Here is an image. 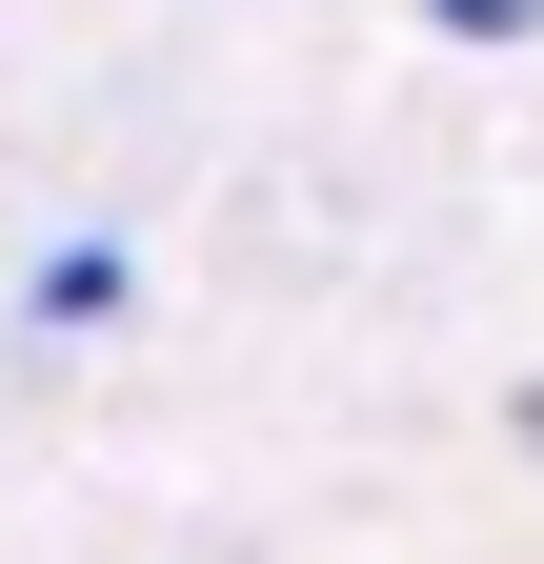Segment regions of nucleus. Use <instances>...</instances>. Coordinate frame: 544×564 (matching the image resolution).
Segmentation results:
<instances>
[]
</instances>
